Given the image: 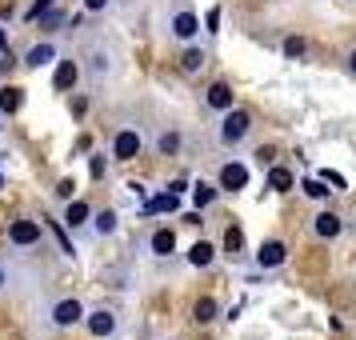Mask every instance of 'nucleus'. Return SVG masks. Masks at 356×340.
Wrapping results in <instances>:
<instances>
[{"label": "nucleus", "instance_id": "nucleus-27", "mask_svg": "<svg viewBox=\"0 0 356 340\" xmlns=\"http://www.w3.org/2000/svg\"><path fill=\"white\" fill-rule=\"evenodd\" d=\"M204 33L209 36L220 33V8H209V17H204Z\"/></svg>", "mask_w": 356, "mask_h": 340}, {"label": "nucleus", "instance_id": "nucleus-37", "mask_svg": "<svg viewBox=\"0 0 356 340\" xmlns=\"http://www.w3.org/2000/svg\"><path fill=\"white\" fill-rule=\"evenodd\" d=\"M8 49V36H4V29H0V52Z\"/></svg>", "mask_w": 356, "mask_h": 340}, {"label": "nucleus", "instance_id": "nucleus-33", "mask_svg": "<svg viewBox=\"0 0 356 340\" xmlns=\"http://www.w3.org/2000/svg\"><path fill=\"white\" fill-rule=\"evenodd\" d=\"M129 193H132V200H145L148 188H145V184H129Z\"/></svg>", "mask_w": 356, "mask_h": 340}, {"label": "nucleus", "instance_id": "nucleus-30", "mask_svg": "<svg viewBox=\"0 0 356 340\" xmlns=\"http://www.w3.org/2000/svg\"><path fill=\"white\" fill-rule=\"evenodd\" d=\"M52 232H56V241H60V252H65V257H72V244H68L65 228H60V225H52Z\"/></svg>", "mask_w": 356, "mask_h": 340}, {"label": "nucleus", "instance_id": "nucleus-1", "mask_svg": "<svg viewBox=\"0 0 356 340\" xmlns=\"http://www.w3.org/2000/svg\"><path fill=\"white\" fill-rule=\"evenodd\" d=\"M248 132H252V116L232 104V108L225 113V120H220V129H216V140H220L225 148H236V145L248 140Z\"/></svg>", "mask_w": 356, "mask_h": 340}, {"label": "nucleus", "instance_id": "nucleus-23", "mask_svg": "<svg viewBox=\"0 0 356 340\" xmlns=\"http://www.w3.org/2000/svg\"><path fill=\"white\" fill-rule=\"evenodd\" d=\"M193 321L196 324H212V321H216V300H212V296H200V300H196Z\"/></svg>", "mask_w": 356, "mask_h": 340}, {"label": "nucleus", "instance_id": "nucleus-8", "mask_svg": "<svg viewBox=\"0 0 356 340\" xmlns=\"http://www.w3.org/2000/svg\"><path fill=\"white\" fill-rule=\"evenodd\" d=\"M284 260H289V244L284 241H264L257 248V264L260 268H280Z\"/></svg>", "mask_w": 356, "mask_h": 340}, {"label": "nucleus", "instance_id": "nucleus-4", "mask_svg": "<svg viewBox=\"0 0 356 340\" xmlns=\"http://www.w3.org/2000/svg\"><path fill=\"white\" fill-rule=\"evenodd\" d=\"M145 152V136L136 129H120L116 132V140H113V156L116 161H132V156H140Z\"/></svg>", "mask_w": 356, "mask_h": 340}, {"label": "nucleus", "instance_id": "nucleus-36", "mask_svg": "<svg viewBox=\"0 0 356 340\" xmlns=\"http://www.w3.org/2000/svg\"><path fill=\"white\" fill-rule=\"evenodd\" d=\"M8 65H13V56H4V60H0V76H4V72H8Z\"/></svg>", "mask_w": 356, "mask_h": 340}, {"label": "nucleus", "instance_id": "nucleus-16", "mask_svg": "<svg viewBox=\"0 0 356 340\" xmlns=\"http://www.w3.org/2000/svg\"><path fill=\"white\" fill-rule=\"evenodd\" d=\"M212 260H216V248H212L209 241H196L193 248H188V264H193V268H209Z\"/></svg>", "mask_w": 356, "mask_h": 340}, {"label": "nucleus", "instance_id": "nucleus-15", "mask_svg": "<svg viewBox=\"0 0 356 340\" xmlns=\"http://www.w3.org/2000/svg\"><path fill=\"white\" fill-rule=\"evenodd\" d=\"M88 220H92V225H88V232H92V236H113V232H116V225H120V216H116L113 209L92 212Z\"/></svg>", "mask_w": 356, "mask_h": 340}, {"label": "nucleus", "instance_id": "nucleus-34", "mask_svg": "<svg viewBox=\"0 0 356 340\" xmlns=\"http://www.w3.org/2000/svg\"><path fill=\"white\" fill-rule=\"evenodd\" d=\"M84 8L88 13H100V8H108V0H84Z\"/></svg>", "mask_w": 356, "mask_h": 340}, {"label": "nucleus", "instance_id": "nucleus-2", "mask_svg": "<svg viewBox=\"0 0 356 340\" xmlns=\"http://www.w3.org/2000/svg\"><path fill=\"white\" fill-rule=\"evenodd\" d=\"M84 328H88V332H92V337L97 340H113L116 332H120V316H116V308H92V312H84Z\"/></svg>", "mask_w": 356, "mask_h": 340}, {"label": "nucleus", "instance_id": "nucleus-26", "mask_svg": "<svg viewBox=\"0 0 356 340\" xmlns=\"http://www.w3.org/2000/svg\"><path fill=\"white\" fill-rule=\"evenodd\" d=\"M177 148H180L177 132H161V136H156V152H164V156H168V152H177Z\"/></svg>", "mask_w": 356, "mask_h": 340}, {"label": "nucleus", "instance_id": "nucleus-31", "mask_svg": "<svg viewBox=\"0 0 356 340\" xmlns=\"http://www.w3.org/2000/svg\"><path fill=\"white\" fill-rule=\"evenodd\" d=\"M72 188H76L72 180H60V184H56V196H60V200H72Z\"/></svg>", "mask_w": 356, "mask_h": 340}, {"label": "nucleus", "instance_id": "nucleus-32", "mask_svg": "<svg viewBox=\"0 0 356 340\" xmlns=\"http://www.w3.org/2000/svg\"><path fill=\"white\" fill-rule=\"evenodd\" d=\"M324 184H332V188H337V193H340V188H344V177H340V172H324Z\"/></svg>", "mask_w": 356, "mask_h": 340}, {"label": "nucleus", "instance_id": "nucleus-24", "mask_svg": "<svg viewBox=\"0 0 356 340\" xmlns=\"http://www.w3.org/2000/svg\"><path fill=\"white\" fill-rule=\"evenodd\" d=\"M241 248H244V232L236 225H228L225 228V252L228 257H241Z\"/></svg>", "mask_w": 356, "mask_h": 340}, {"label": "nucleus", "instance_id": "nucleus-9", "mask_svg": "<svg viewBox=\"0 0 356 340\" xmlns=\"http://www.w3.org/2000/svg\"><path fill=\"white\" fill-rule=\"evenodd\" d=\"M204 104H209L212 113H228V108L236 104V92H232V88H228L225 81H216V84L209 88V92H204Z\"/></svg>", "mask_w": 356, "mask_h": 340}, {"label": "nucleus", "instance_id": "nucleus-18", "mask_svg": "<svg viewBox=\"0 0 356 340\" xmlns=\"http://www.w3.org/2000/svg\"><path fill=\"white\" fill-rule=\"evenodd\" d=\"M177 209H180L177 193H161V196H152V200H145V216H152V212H177Z\"/></svg>", "mask_w": 356, "mask_h": 340}, {"label": "nucleus", "instance_id": "nucleus-19", "mask_svg": "<svg viewBox=\"0 0 356 340\" xmlns=\"http://www.w3.org/2000/svg\"><path fill=\"white\" fill-rule=\"evenodd\" d=\"M216 193H220L216 184H209V180H196V184H193V204H196V212L209 209L212 200H216Z\"/></svg>", "mask_w": 356, "mask_h": 340}, {"label": "nucleus", "instance_id": "nucleus-11", "mask_svg": "<svg viewBox=\"0 0 356 340\" xmlns=\"http://www.w3.org/2000/svg\"><path fill=\"white\" fill-rule=\"evenodd\" d=\"M312 232L324 236V241H337L340 232H344V220H340L337 212H321V216H312Z\"/></svg>", "mask_w": 356, "mask_h": 340}, {"label": "nucleus", "instance_id": "nucleus-35", "mask_svg": "<svg viewBox=\"0 0 356 340\" xmlns=\"http://www.w3.org/2000/svg\"><path fill=\"white\" fill-rule=\"evenodd\" d=\"M0 289H8V268L0 264Z\"/></svg>", "mask_w": 356, "mask_h": 340}, {"label": "nucleus", "instance_id": "nucleus-22", "mask_svg": "<svg viewBox=\"0 0 356 340\" xmlns=\"http://www.w3.org/2000/svg\"><path fill=\"white\" fill-rule=\"evenodd\" d=\"M204 65H209V52L204 49H184V56H180V68L184 72H200Z\"/></svg>", "mask_w": 356, "mask_h": 340}, {"label": "nucleus", "instance_id": "nucleus-17", "mask_svg": "<svg viewBox=\"0 0 356 340\" xmlns=\"http://www.w3.org/2000/svg\"><path fill=\"white\" fill-rule=\"evenodd\" d=\"M20 104H24V92H20V88H13V84H4V88H0V116L20 113Z\"/></svg>", "mask_w": 356, "mask_h": 340}, {"label": "nucleus", "instance_id": "nucleus-13", "mask_svg": "<svg viewBox=\"0 0 356 340\" xmlns=\"http://www.w3.org/2000/svg\"><path fill=\"white\" fill-rule=\"evenodd\" d=\"M76 81H81V65H76V60H60V65H56V76H52L56 92H68V88H76Z\"/></svg>", "mask_w": 356, "mask_h": 340}, {"label": "nucleus", "instance_id": "nucleus-20", "mask_svg": "<svg viewBox=\"0 0 356 340\" xmlns=\"http://www.w3.org/2000/svg\"><path fill=\"white\" fill-rule=\"evenodd\" d=\"M104 76H108V52H100V49H97L92 56H88V81L100 84Z\"/></svg>", "mask_w": 356, "mask_h": 340}, {"label": "nucleus", "instance_id": "nucleus-5", "mask_svg": "<svg viewBox=\"0 0 356 340\" xmlns=\"http://www.w3.org/2000/svg\"><path fill=\"white\" fill-rule=\"evenodd\" d=\"M81 321H84L81 300H60V305H52V312H49L52 328H72V324H81Z\"/></svg>", "mask_w": 356, "mask_h": 340}, {"label": "nucleus", "instance_id": "nucleus-29", "mask_svg": "<svg viewBox=\"0 0 356 340\" xmlns=\"http://www.w3.org/2000/svg\"><path fill=\"white\" fill-rule=\"evenodd\" d=\"M284 56H305V40L300 36H289L284 40Z\"/></svg>", "mask_w": 356, "mask_h": 340}, {"label": "nucleus", "instance_id": "nucleus-7", "mask_svg": "<svg viewBox=\"0 0 356 340\" xmlns=\"http://www.w3.org/2000/svg\"><path fill=\"white\" fill-rule=\"evenodd\" d=\"M244 184H248V168H244V164H225V168H220V177H216V188H220V193H241Z\"/></svg>", "mask_w": 356, "mask_h": 340}, {"label": "nucleus", "instance_id": "nucleus-28", "mask_svg": "<svg viewBox=\"0 0 356 340\" xmlns=\"http://www.w3.org/2000/svg\"><path fill=\"white\" fill-rule=\"evenodd\" d=\"M52 4H56V0H36V4L29 8V13H24V17H29V20H40V17H44V13L52 8Z\"/></svg>", "mask_w": 356, "mask_h": 340}, {"label": "nucleus", "instance_id": "nucleus-12", "mask_svg": "<svg viewBox=\"0 0 356 340\" xmlns=\"http://www.w3.org/2000/svg\"><path fill=\"white\" fill-rule=\"evenodd\" d=\"M88 216H92V209H88L84 200L72 196V200H68V209H65V225L72 228V232H84V228H88Z\"/></svg>", "mask_w": 356, "mask_h": 340}, {"label": "nucleus", "instance_id": "nucleus-38", "mask_svg": "<svg viewBox=\"0 0 356 340\" xmlns=\"http://www.w3.org/2000/svg\"><path fill=\"white\" fill-rule=\"evenodd\" d=\"M348 68H353V72H356V49L348 52Z\"/></svg>", "mask_w": 356, "mask_h": 340}, {"label": "nucleus", "instance_id": "nucleus-10", "mask_svg": "<svg viewBox=\"0 0 356 340\" xmlns=\"http://www.w3.org/2000/svg\"><path fill=\"white\" fill-rule=\"evenodd\" d=\"M148 252H152L156 260L172 257V252H177V236H172V228H156V232L148 236Z\"/></svg>", "mask_w": 356, "mask_h": 340}, {"label": "nucleus", "instance_id": "nucleus-21", "mask_svg": "<svg viewBox=\"0 0 356 340\" xmlns=\"http://www.w3.org/2000/svg\"><path fill=\"white\" fill-rule=\"evenodd\" d=\"M292 184H296V180H292L289 168H280V164H276V168H268V188H273V193H289Z\"/></svg>", "mask_w": 356, "mask_h": 340}, {"label": "nucleus", "instance_id": "nucleus-6", "mask_svg": "<svg viewBox=\"0 0 356 340\" xmlns=\"http://www.w3.org/2000/svg\"><path fill=\"white\" fill-rule=\"evenodd\" d=\"M8 244H17V248L40 244V220H17V225L8 228Z\"/></svg>", "mask_w": 356, "mask_h": 340}, {"label": "nucleus", "instance_id": "nucleus-39", "mask_svg": "<svg viewBox=\"0 0 356 340\" xmlns=\"http://www.w3.org/2000/svg\"><path fill=\"white\" fill-rule=\"evenodd\" d=\"M0 188H4V177H0Z\"/></svg>", "mask_w": 356, "mask_h": 340}, {"label": "nucleus", "instance_id": "nucleus-14", "mask_svg": "<svg viewBox=\"0 0 356 340\" xmlns=\"http://www.w3.org/2000/svg\"><path fill=\"white\" fill-rule=\"evenodd\" d=\"M52 60H56V44H52V40H44V44H33V49H29V56H24V68H44V65H52Z\"/></svg>", "mask_w": 356, "mask_h": 340}, {"label": "nucleus", "instance_id": "nucleus-25", "mask_svg": "<svg viewBox=\"0 0 356 340\" xmlns=\"http://www.w3.org/2000/svg\"><path fill=\"white\" fill-rule=\"evenodd\" d=\"M300 188H305V196H312V200H328V193H332V188H324V180H316V177H308Z\"/></svg>", "mask_w": 356, "mask_h": 340}, {"label": "nucleus", "instance_id": "nucleus-3", "mask_svg": "<svg viewBox=\"0 0 356 340\" xmlns=\"http://www.w3.org/2000/svg\"><path fill=\"white\" fill-rule=\"evenodd\" d=\"M168 33H172V40H184V44H193L196 36H200V20H196L193 8H177V13L168 17Z\"/></svg>", "mask_w": 356, "mask_h": 340}]
</instances>
